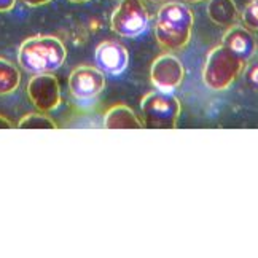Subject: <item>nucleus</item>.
Returning a JSON list of instances; mask_svg holds the SVG:
<instances>
[{"label":"nucleus","mask_w":258,"mask_h":258,"mask_svg":"<svg viewBox=\"0 0 258 258\" xmlns=\"http://www.w3.org/2000/svg\"><path fill=\"white\" fill-rule=\"evenodd\" d=\"M185 78L183 64L172 54L158 56L150 69V80L158 91L172 93Z\"/></svg>","instance_id":"8"},{"label":"nucleus","mask_w":258,"mask_h":258,"mask_svg":"<svg viewBox=\"0 0 258 258\" xmlns=\"http://www.w3.org/2000/svg\"><path fill=\"white\" fill-rule=\"evenodd\" d=\"M66 46L53 35H37L27 38L19 46L18 61L29 74H51L62 67L66 61Z\"/></svg>","instance_id":"2"},{"label":"nucleus","mask_w":258,"mask_h":258,"mask_svg":"<svg viewBox=\"0 0 258 258\" xmlns=\"http://www.w3.org/2000/svg\"><path fill=\"white\" fill-rule=\"evenodd\" d=\"M10 127H13V123L7 120L5 116H0V129H10Z\"/></svg>","instance_id":"19"},{"label":"nucleus","mask_w":258,"mask_h":258,"mask_svg":"<svg viewBox=\"0 0 258 258\" xmlns=\"http://www.w3.org/2000/svg\"><path fill=\"white\" fill-rule=\"evenodd\" d=\"M148 2H153V4H163V2H167V0H148Z\"/></svg>","instance_id":"22"},{"label":"nucleus","mask_w":258,"mask_h":258,"mask_svg":"<svg viewBox=\"0 0 258 258\" xmlns=\"http://www.w3.org/2000/svg\"><path fill=\"white\" fill-rule=\"evenodd\" d=\"M242 23L249 31L258 32V0H250L245 5L242 12Z\"/></svg>","instance_id":"15"},{"label":"nucleus","mask_w":258,"mask_h":258,"mask_svg":"<svg viewBox=\"0 0 258 258\" xmlns=\"http://www.w3.org/2000/svg\"><path fill=\"white\" fill-rule=\"evenodd\" d=\"M195 16L188 5L166 2L156 15L155 35L163 48L180 51L191 40Z\"/></svg>","instance_id":"1"},{"label":"nucleus","mask_w":258,"mask_h":258,"mask_svg":"<svg viewBox=\"0 0 258 258\" xmlns=\"http://www.w3.org/2000/svg\"><path fill=\"white\" fill-rule=\"evenodd\" d=\"M23 2L29 7H42V5L49 4L51 0H23Z\"/></svg>","instance_id":"18"},{"label":"nucleus","mask_w":258,"mask_h":258,"mask_svg":"<svg viewBox=\"0 0 258 258\" xmlns=\"http://www.w3.org/2000/svg\"><path fill=\"white\" fill-rule=\"evenodd\" d=\"M186 4H200V2H204V0H183Z\"/></svg>","instance_id":"20"},{"label":"nucleus","mask_w":258,"mask_h":258,"mask_svg":"<svg viewBox=\"0 0 258 258\" xmlns=\"http://www.w3.org/2000/svg\"><path fill=\"white\" fill-rule=\"evenodd\" d=\"M244 69L245 62L242 59L228 51L223 45L215 46L207 54L204 64V85L212 91H225L236 82V78L244 72Z\"/></svg>","instance_id":"3"},{"label":"nucleus","mask_w":258,"mask_h":258,"mask_svg":"<svg viewBox=\"0 0 258 258\" xmlns=\"http://www.w3.org/2000/svg\"><path fill=\"white\" fill-rule=\"evenodd\" d=\"M150 23V15L142 0H121L110 19L112 31L121 37L134 38L142 35Z\"/></svg>","instance_id":"5"},{"label":"nucleus","mask_w":258,"mask_h":258,"mask_svg":"<svg viewBox=\"0 0 258 258\" xmlns=\"http://www.w3.org/2000/svg\"><path fill=\"white\" fill-rule=\"evenodd\" d=\"M27 96L38 112H53L61 104V86L51 74H37L27 83Z\"/></svg>","instance_id":"7"},{"label":"nucleus","mask_w":258,"mask_h":258,"mask_svg":"<svg viewBox=\"0 0 258 258\" xmlns=\"http://www.w3.org/2000/svg\"><path fill=\"white\" fill-rule=\"evenodd\" d=\"M245 80L252 88L258 89V62L249 66V69L245 71Z\"/></svg>","instance_id":"16"},{"label":"nucleus","mask_w":258,"mask_h":258,"mask_svg":"<svg viewBox=\"0 0 258 258\" xmlns=\"http://www.w3.org/2000/svg\"><path fill=\"white\" fill-rule=\"evenodd\" d=\"M207 15L211 21L220 27H231L236 24L239 12L234 0H209L207 4Z\"/></svg>","instance_id":"11"},{"label":"nucleus","mask_w":258,"mask_h":258,"mask_svg":"<svg viewBox=\"0 0 258 258\" xmlns=\"http://www.w3.org/2000/svg\"><path fill=\"white\" fill-rule=\"evenodd\" d=\"M222 45L231 51L234 56L242 59L244 62L250 61L256 53V40L252 35V31L242 26H231L228 27V31L223 35Z\"/></svg>","instance_id":"10"},{"label":"nucleus","mask_w":258,"mask_h":258,"mask_svg":"<svg viewBox=\"0 0 258 258\" xmlns=\"http://www.w3.org/2000/svg\"><path fill=\"white\" fill-rule=\"evenodd\" d=\"M16 126L19 129H57V124L43 113H29Z\"/></svg>","instance_id":"14"},{"label":"nucleus","mask_w":258,"mask_h":258,"mask_svg":"<svg viewBox=\"0 0 258 258\" xmlns=\"http://www.w3.org/2000/svg\"><path fill=\"white\" fill-rule=\"evenodd\" d=\"M105 88V77L99 67L80 66L69 77L71 94L82 104L94 102Z\"/></svg>","instance_id":"6"},{"label":"nucleus","mask_w":258,"mask_h":258,"mask_svg":"<svg viewBox=\"0 0 258 258\" xmlns=\"http://www.w3.org/2000/svg\"><path fill=\"white\" fill-rule=\"evenodd\" d=\"M16 5V0H0V13L10 12Z\"/></svg>","instance_id":"17"},{"label":"nucleus","mask_w":258,"mask_h":258,"mask_svg":"<svg viewBox=\"0 0 258 258\" xmlns=\"http://www.w3.org/2000/svg\"><path fill=\"white\" fill-rule=\"evenodd\" d=\"M104 126L107 129H139L144 124L126 105H115L105 113Z\"/></svg>","instance_id":"12"},{"label":"nucleus","mask_w":258,"mask_h":258,"mask_svg":"<svg viewBox=\"0 0 258 258\" xmlns=\"http://www.w3.org/2000/svg\"><path fill=\"white\" fill-rule=\"evenodd\" d=\"M19 83H21L19 71L10 61L0 57V96L15 93L19 88Z\"/></svg>","instance_id":"13"},{"label":"nucleus","mask_w":258,"mask_h":258,"mask_svg":"<svg viewBox=\"0 0 258 258\" xmlns=\"http://www.w3.org/2000/svg\"><path fill=\"white\" fill-rule=\"evenodd\" d=\"M69 2H74V4H83V2H88V0H69Z\"/></svg>","instance_id":"21"},{"label":"nucleus","mask_w":258,"mask_h":258,"mask_svg":"<svg viewBox=\"0 0 258 258\" xmlns=\"http://www.w3.org/2000/svg\"><path fill=\"white\" fill-rule=\"evenodd\" d=\"M96 64L101 69L102 72L108 75H120L126 71V67L129 64V54L124 45L113 42V40H107L102 42L96 48Z\"/></svg>","instance_id":"9"},{"label":"nucleus","mask_w":258,"mask_h":258,"mask_svg":"<svg viewBox=\"0 0 258 258\" xmlns=\"http://www.w3.org/2000/svg\"><path fill=\"white\" fill-rule=\"evenodd\" d=\"M142 116L147 127L155 129H174L180 116V102L171 93L153 91L142 99Z\"/></svg>","instance_id":"4"}]
</instances>
